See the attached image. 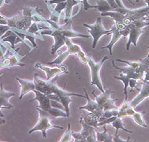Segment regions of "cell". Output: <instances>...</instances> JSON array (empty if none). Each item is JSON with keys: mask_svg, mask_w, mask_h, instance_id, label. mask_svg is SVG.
Masks as SVG:
<instances>
[{"mask_svg": "<svg viewBox=\"0 0 149 142\" xmlns=\"http://www.w3.org/2000/svg\"><path fill=\"white\" fill-rule=\"evenodd\" d=\"M41 34L42 36H51L54 38V44L51 49V53L53 55L55 54V53L57 52L62 46L65 45V39L66 38H83L88 39L91 37L74 31L72 28L71 21L64 25H60L59 28L57 29L51 27V29H47V31H42Z\"/></svg>", "mask_w": 149, "mask_h": 142, "instance_id": "obj_1", "label": "cell"}, {"mask_svg": "<svg viewBox=\"0 0 149 142\" xmlns=\"http://www.w3.org/2000/svg\"><path fill=\"white\" fill-rule=\"evenodd\" d=\"M57 79L58 76H56L51 80H43V79L39 78L37 73H35L33 81L35 84H36V90L43 93V94L46 95L56 94L58 95H71V96H77L86 98L85 95L67 92V91L61 88L57 83Z\"/></svg>", "mask_w": 149, "mask_h": 142, "instance_id": "obj_2", "label": "cell"}, {"mask_svg": "<svg viewBox=\"0 0 149 142\" xmlns=\"http://www.w3.org/2000/svg\"><path fill=\"white\" fill-rule=\"evenodd\" d=\"M65 45L67 46V50L65 52L60 53L59 55H58L57 57L55 60H53V61L51 62H47V64L61 65L67 59L69 55L71 54H75L79 57L80 62L83 64H87L88 55H87L84 52V51L80 45H77V44L73 43V41H71V38H66L65 39Z\"/></svg>", "mask_w": 149, "mask_h": 142, "instance_id": "obj_3", "label": "cell"}, {"mask_svg": "<svg viewBox=\"0 0 149 142\" xmlns=\"http://www.w3.org/2000/svg\"><path fill=\"white\" fill-rule=\"evenodd\" d=\"M35 94V97L33 99L29 100V102L37 101L39 102V105L37 108L43 109V111L47 112L49 114L52 116L53 119L62 117V118H69L64 109H61L59 108H53L51 105V99L48 97V95L43 94L39 91L34 90L33 91Z\"/></svg>", "mask_w": 149, "mask_h": 142, "instance_id": "obj_4", "label": "cell"}, {"mask_svg": "<svg viewBox=\"0 0 149 142\" xmlns=\"http://www.w3.org/2000/svg\"><path fill=\"white\" fill-rule=\"evenodd\" d=\"M148 19V17L141 18V19L135 20L130 25L127 26L129 29V34L128 36L129 40L126 45V50H129L131 44H133L134 46H136L139 37L144 33L146 29V27L149 25Z\"/></svg>", "mask_w": 149, "mask_h": 142, "instance_id": "obj_5", "label": "cell"}, {"mask_svg": "<svg viewBox=\"0 0 149 142\" xmlns=\"http://www.w3.org/2000/svg\"><path fill=\"white\" fill-rule=\"evenodd\" d=\"M36 110L38 111L39 113V120L37 121L36 125L32 128L31 129H30L28 132V134H31L32 133L37 131H40L41 132L42 134H43V138H47V131L48 129H63V127L59 125H56L54 124H52L51 123V121L53 120V117L50 114H49L47 112L43 111V109L40 108H36Z\"/></svg>", "mask_w": 149, "mask_h": 142, "instance_id": "obj_6", "label": "cell"}, {"mask_svg": "<svg viewBox=\"0 0 149 142\" xmlns=\"http://www.w3.org/2000/svg\"><path fill=\"white\" fill-rule=\"evenodd\" d=\"M107 59H108V56H104L100 62H95L91 56H88V58L87 65L90 68L91 76V85H96L101 93H103L104 90L101 81V76H100V71H101L102 65Z\"/></svg>", "mask_w": 149, "mask_h": 142, "instance_id": "obj_7", "label": "cell"}, {"mask_svg": "<svg viewBox=\"0 0 149 142\" xmlns=\"http://www.w3.org/2000/svg\"><path fill=\"white\" fill-rule=\"evenodd\" d=\"M83 26L86 27L88 29V33L90 34L91 36L93 38V49H95L96 48L97 42L101 39V37L104 36V35H107L108 36V35L112 34L111 29L107 30L104 28L103 24H102L101 17H98L95 24L92 25L84 24Z\"/></svg>", "mask_w": 149, "mask_h": 142, "instance_id": "obj_8", "label": "cell"}, {"mask_svg": "<svg viewBox=\"0 0 149 142\" xmlns=\"http://www.w3.org/2000/svg\"><path fill=\"white\" fill-rule=\"evenodd\" d=\"M112 34V38L111 39L110 42L106 46L102 47L101 49H108L109 50V54H113V52H112V49L114 45L121 38H127L129 34V29L128 28L127 25L125 24H121V23H116L114 22L113 25L111 29Z\"/></svg>", "mask_w": 149, "mask_h": 142, "instance_id": "obj_9", "label": "cell"}, {"mask_svg": "<svg viewBox=\"0 0 149 142\" xmlns=\"http://www.w3.org/2000/svg\"><path fill=\"white\" fill-rule=\"evenodd\" d=\"M112 93H115V92L111 89H109L104 90V92L99 95H97L94 92H92V94L94 95L96 101L99 104V106L102 108L104 111H105L107 109H118V107L115 105V101H117L118 99H112Z\"/></svg>", "mask_w": 149, "mask_h": 142, "instance_id": "obj_10", "label": "cell"}, {"mask_svg": "<svg viewBox=\"0 0 149 142\" xmlns=\"http://www.w3.org/2000/svg\"><path fill=\"white\" fill-rule=\"evenodd\" d=\"M35 67L45 71L47 76V80H52L55 77L59 76V75H61V74H67L69 73L68 67L65 66V65L61 64L59 65V67H50L45 66V65H43L41 63L37 62L35 64Z\"/></svg>", "mask_w": 149, "mask_h": 142, "instance_id": "obj_11", "label": "cell"}, {"mask_svg": "<svg viewBox=\"0 0 149 142\" xmlns=\"http://www.w3.org/2000/svg\"><path fill=\"white\" fill-rule=\"evenodd\" d=\"M113 67L118 69L120 73L127 75L130 79H134L136 80H141L142 81L144 80V76L145 75V70L144 69L139 67V68H134L129 66L123 67H118L115 64V62H112Z\"/></svg>", "mask_w": 149, "mask_h": 142, "instance_id": "obj_12", "label": "cell"}, {"mask_svg": "<svg viewBox=\"0 0 149 142\" xmlns=\"http://www.w3.org/2000/svg\"><path fill=\"white\" fill-rule=\"evenodd\" d=\"M85 93L86 98L87 99V103L84 106L79 107V109H85L89 112H91L96 115L98 118H101L102 115H103L104 110L102 108L99 106V104L97 103L96 101H93V99L90 98L89 95H88V93L85 89H83Z\"/></svg>", "mask_w": 149, "mask_h": 142, "instance_id": "obj_13", "label": "cell"}, {"mask_svg": "<svg viewBox=\"0 0 149 142\" xmlns=\"http://www.w3.org/2000/svg\"><path fill=\"white\" fill-rule=\"evenodd\" d=\"M141 85L143 86L139 90V94L132 101H129L130 106L133 107L134 108H136L139 104L149 97V81H143V83H141Z\"/></svg>", "mask_w": 149, "mask_h": 142, "instance_id": "obj_14", "label": "cell"}, {"mask_svg": "<svg viewBox=\"0 0 149 142\" xmlns=\"http://www.w3.org/2000/svg\"><path fill=\"white\" fill-rule=\"evenodd\" d=\"M79 122L82 125V130L81 133L83 136L87 139L88 142H95L97 141V136H96V129L95 127L92 126L89 124H88L83 121L81 118H80Z\"/></svg>", "mask_w": 149, "mask_h": 142, "instance_id": "obj_15", "label": "cell"}, {"mask_svg": "<svg viewBox=\"0 0 149 142\" xmlns=\"http://www.w3.org/2000/svg\"><path fill=\"white\" fill-rule=\"evenodd\" d=\"M126 113H127L128 118H131L133 119L135 123L139 125L140 126L144 128H146L148 127L143 118L144 111H137L135 110V108L130 106V105L128 107V108L126 109Z\"/></svg>", "mask_w": 149, "mask_h": 142, "instance_id": "obj_16", "label": "cell"}, {"mask_svg": "<svg viewBox=\"0 0 149 142\" xmlns=\"http://www.w3.org/2000/svg\"><path fill=\"white\" fill-rule=\"evenodd\" d=\"M15 95V94L12 92H9L4 90L3 83L0 84V109H11L13 108V105L9 102V99L11 97Z\"/></svg>", "mask_w": 149, "mask_h": 142, "instance_id": "obj_17", "label": "cell"}, {"mask_svg": "<svg viewBox=\"0 0 149 142\" xmlns=\"http://www.w3.org/2000/svg\"><path fill=\"white\" fill-rule=\"evenodd\" d=\"M16 80L19 83L20 85V94H19V99H22L23 96L27 94L28 93L33 92L36 90V84L33 80H25L23 79L16 78Z\"/></svg>", "mask_w": 149, "mask_h": 142, "instance_id": "obj_18", "label": "cell"}, {"mask_svg": "<svg viewBox=\"0 0 149 142\" xmlns=\"http://www.w3.org/2000/svg\"><path fill=\"white\" fill-rule=\"evenodd\" d=\"M48 97L51 99L56 100V101L60 102L64 106L65 110L69 117L70 115V109H69V104L73 103V100L71 98V95H58L56 94L49 95Z\"/></svg>", "mask_w": 149, "mask_h": 142, "instance_id": "obj_19", "label": "cell"}, {"mask_svg": "<svg viewBox=\"0 0 149 142\" xmlns=\"http://www.w3.org/2000/svg\"><path fill=\"white\" fill-rule=\"evenodd\" d=\"M2 37H3V38H1L2 41H3V42L8 41V42L10 43L11 45V48H12L13 50H15V44L19 42H24V41H23L22 39L15 33V32L12 31L11 29L7 32L6 34L3 35Z\"/></svg>", "mask_w": 149, "mask_h": 142, "instance_id": "obj_20", "label": "cell"}, {"mask_svg": "<svg viewBox=\"0 0 149 142\" xmlns=\"http://www.w3.org/2000/svg\"><path fill=\"white\" fill-rule=\"evenodd\" d=\"M81 118L83 119V121L88 124H89L95 128H98V123L99 122V118H98L94 113L88 111V113H83Z\"/></svg>", "mask_w": 149, "mask_h": 142, "instance_id": "obj_21", "label": "cell"}, {"mask_svg": "<svg viewBox=\"0 0 149 142\" xmlns=\"http://www.w3.org/2000/svg\"><path fill=\"white\" fill-rule=\"evenodd\" d=\"M103 126L104 131L102 132H98L96 129V136L97 140L99 142H111L113 141V136H112L111 134L107 133L106 125H102Z\"/></svg>", "mask_w": 149, "mask_h": 142, "instance_id": "obj_22", "label": "cell"}, {"mask_svg": "<svg viewBox=\"0 0 149 142\" xmlns=\"http://www.w3.org/2000/svg\"><path fill=\"white\" fill-rule=\"evenodd\" d=\"M91 8L96 9L97 11L101 13H105L112 11L111 6L107 0H99L97 1V6H91Z\"/></svg>", "mask_w": 149, "mask_h": 142, "instance_id": "obj_23", "label": "cell"}, {"mask_svg": "<svg viewBox=\"0 0 149 142\" xmlns=\"http://www.w3.org/2000/svg\"><path fill=\"white\" fill-rule=\"evenodd\" d=\"M111 125H112V126L116 129L115 134H118V132L119 129H122V130H123V131L129 133V134H132V133H133V132L130 131V130L127 129V128L124 126V123H123L122 118L117 117L115 119V121H113V122H112Z\"/></svg>", "mask_w": 149, "mask_h": 142, "instance_id": "obj_24", "label": "cell"}, {"mask_svg": "<svg viewBox=\"0 0 149 142\" xmlns=\"http://www.w3.org/2000/svg\"><path fill=\"white\" fill-rule=\"evenodd\" d=\"M114 78L117 80H120L124 83V94L125 96V100H128V94H127V87H129V83L130 78L125 74L120 73L119 76H114Z\"/></svg>", "mask_w": 149, "mask_h": 142, "instance_id": "obj_25", "label": "cell"}, {"mask_svg": "<svg viewBox=\"0 0 149 142\" xmlns=\"http://www.w3.org/2000/svg\"><path fill=\"white\" fill-rule=\"evenodd\" d=\"M72 138H73V136H72L71 131V124L69 123L68 124V127H67V129L65 131V134L63 136L61 137V138L59 140L60 142H69L72 141Z\"/></svg>", "mask_w": 149, "mask_h": 142, "instance_id": "obj_26", "label": "cell"}, {"mask_svg": "<svg viewBox=\"0 0 149 142\" xmlns=\"http://www.w3.org/2000/svg\"><path fill=\"white\" fill-rule=\"evenodd\" d=\"M72 136L75 142H88L87 139L84 137L81 132H71Z\"/></svg>", "mask_w": 149, "mask_h": 142, "instance_id": "obj_27", "label": "cell"}, {"mask_svg": "<svg viewBox=\"0 0 149 142\" xmlns=\"http://www.w3.org/2000/svg\"><path fill=\"white\" fill-rule=\"evenodd\" d=\"M11 29V27L8 25H1L0 24V38H1L3 35Z\"/></svg>", "mask_w": 149, "mask_h": 142, "instance_id": "obj_28", "label": "cell"}, {"mask_svg": "<svg viewBox=\"0 0 149 142\" xmlns=\"http://www.w3.org/2000/svg\"><path fill=\"white\" fill-rule=\"evenodd\" d=\"M137 84H140L139 83L138 80H134V79H130L129 80V86L131 88V90H130V92H132V90H133L134 88H136L137 90H140V89H139L138 87H136V85Z\"/></svg>", "mask_w": 149, "mask_h": 142, "instance_id": "obj_29", "label": "cell"}, {"mask_svg": "<svg viewBox=\"0 0 149 142\" xmlns=\"http://www.w3.org/2000/svg\"><path fill=\"white\" fill-rule=\"evenodd\" d=\"M130 138H129L128 139H123L122 138H120L118 136V134H115V136L113 137V141L115 142H129V141H130Z\"/></svg>", "mask_w": 149, "mask_h": 142, "instance_id": "obj_30", "label": "cell"}, {"mask_svg": "<svg viewBox=\"0 0 149 142\" xmlns=\"http://www.w3.org/2000/svg\"><path fill=\"white\" fill-rule=\"evenodd\" d=\"M0 24L1 25H8V22H7V17H4L0 13Z\"/></svg>", "mask_w": 149, "mask_h": 142, "instance_id": "obj_31", "label": "cell"}, {"mask_svg": "<svg viewBox=\"0 0 149 142\" xmlns=\"http://www.w3.org/2000/svg\"><path fill=\"white\" fill-rule=\"evenodd\" d=\"M2 42H3V41H2L1 39H0V49H1V50H3V51H5V52H6L7 50H8V48H6V46L3 45Z\"/></svg>", "mask_w": 149, "mask_h": 142, "instance_id": "obj_32", "label": "cell"}, {"mask_svg": "<svg viewBox=\"0 0 149 142\" xmlns=\"http://www.w3.org/2000/svg\"><path fill=\"white\" fill-rule=\"evenodd\" d=\"M3 117H4L3 114L1 113V111H0V124H3V123H6V121L3 119Z\"/></svg>", "mask_w": 149, "mask_h": 142, "instance_id": "obj_33", "label": "cell"}, {"mask_svg": "<svg viewBox=\"0 0 149 142\" xmlns=\"http://www.w3.org/2000/svg\"><path fill=\"white\" fill-rule=\"evenodd\" d=\"M6 1L7 0H0V8H1V6H3L5 3H6Z\"/></svg>", "mask_w": 149, "mask_h": 142, "instance_id": "obj_34", "label": "cell"}, {"mask_svg": "<svg viewBox=\"0 0 149 142\" xmlns=\"http://www.w3.org/2000/svg\"><path fill=\"white\" fill-rule=\"evenodd\" d=\"M144 2H145L147 6L149 7V0H144Z\"/></svg>", "mask_w": 149, "mask_h": 142, "instance_id": "obj_35", "label": "cell"}, {"mask_svg": "<svg viewBox=\"0 0 149 142\" xmlns=\"http://www.w3.org/2000/svg\"><path fill=\"white\" fill-rule=\"evenodd\" d=\"M128 1H129L130 3H132V4H134L133 2H132L131 1H130V0H128ZM136 2H139V0H136Z\"/></svg>", "mask_w": 149, "mask_h": 142, "instance_id": "obj_36", "label": "cell"}, {"mask_svg": "<svg viewBox=\"0 0 149 142\" xmlns=\"http://www.w3.org/2000/svg\"><path fill=\"white\" fill-rule=\"evenodd\" d=\"M146 48H147L148 50H149V46H146ZM146 57H148V58H149V54L147 55V56H146Z\"/></svg>", "mask_w": 149, "mask_h": 142, "instance_id": "obj_37", "label": "cell"}, {"mask_svg": "<svg viewBox=\"0 0 149 142\" xmlns=\"http://www.w3.org/2000/svg\"><path fill=\"white\" fill-rule=\"evenodd\" d=\"M148 69H149V67H148Z\"/></svg>", "mask_w": 149, "mask_h": 142, "instance_id": "obj_38", "label": "cell"}, {"mask_svg": "<svg viewBox=\"0 0 149 142\" xmlns=\"http://www.w3.org/2000/svg\"><path fill=\"white\" fill-rule=\"evenodd\" d=\"M81 1H82V0H81Z\"/></svg>", "mask_w": 149, "mask_h": 142, "instance_id": "obj_39", "label": "cell"}]
</instances>
